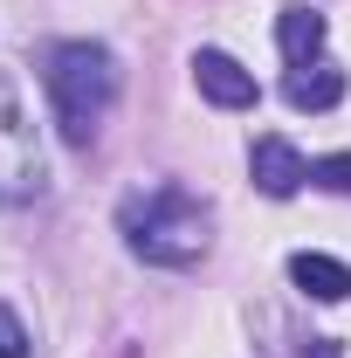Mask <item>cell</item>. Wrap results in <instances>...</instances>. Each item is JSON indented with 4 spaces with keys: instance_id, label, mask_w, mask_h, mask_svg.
I'll list each match as a JSON object with an SVG mask.
<instances>
[{
    "instance_id": "6da1fadb",
    "label": "cell",
    "mask_w": 351,
    "mask_h": 358,
    "mask_svg": "<svg viewBox=\"0 0 351 358\" xmlns=\"http://www.w3.org/2000/svg\"><path fill=\"white\" fill-rule=\"evenodd\" d=\"M117 227H124V248L152 268H193V262H207V248H214V214L186 186H173V179L131 193L117 207Z\"/></svg>"
},
{
    "instance_id": "7a4b0ae2",
    "label": "cell",
    "mask_w": 351,
    "mask_h": 358,
    "mask_svg": "<svg viewBox=\"0 0 351 358\" xmlns=\"http://www.w3.org/2000/svg\"><path fill=\"white\" fill-rule=\"evenodd\" d=\"M48 110H55V124L69 145H89V138L103 131V117H110V103H117V55L103 42H55L48 48Z\"/></svg>"
},
{
    "instance_id": "3957f363",
    "label": "cell",
    "mask_w": 351,
    "mask_h": 358,
    "mask_svg": "<svg viewBox=\"0 0 351 358\" xmlns=\"http://www.w3.org/2000/svg\"><path fill=\"white\" fill-rule=\"evenodd\" d=\"M48 186V159H42V131L21 103V83L0 69V207H21V200H42Z\"/></svg>"
},
{
    "instance_id": "277c9868",
    "label": "cell",
    "mask_w": 351,
    "mask_h": 358,
    "mask_svg": "<svg viewBox=\"0 0 351 358\" xmlns=\"http://www.w3.org/2000/svg\"><path fill=\"white\" fill-rule=\"evenodd\" d=\"M193 83H200V96L207 103H220V110H248L262 90H255V76L227 55V48H200L193 55Z\"/></svg>"
},
{
    "instance_id": "5b68a950",
    "label": "cell",
    "mask_w": 351,
    "mask_h": 358,
    "mask_svg": "<svg viewBox=\"0 0 351 358\" xmlns=\"http://www.w3.org/2000/svg\"><path fill=\"white\" fill-rule=\"evenodd\" d=\"M248 173H255V186H262L268 200H289V193H303L310 159L289 138H255V145H248Z\"/></svg>"
},
{
    "instance_id": "8992f818",
    "label": "cell",
    "mask_w": 351,
    "mask_h": 358,
    "mask_svg": "<svg viewBox=\"0 0 351 358\" xmlns=\"http://www.w3.org/2000/svg\"><path fill=\"white\" fill-rule=\"evenodd\" d=\"M324 35H331V21H324L310 0L282 7V21H275V48H282L289 69H296V62H317V55H324Z\"/></svg>"
},
{
    "instance_id": "52a82bcc",
    "label": "cell",
    "mask_w": 351,
    "mask_h": 358,
    "mask_svg": "<svg viewBox=\"0 0 351 358\" xmlns=\"http://www.w3.org/2000/svg\"><path fill=\"white\" fill-rule=\"evenodd\" d=\"M282 96H289L296 110H331V103L345 96V69L324 62V55H317V62H296V69L282 76Z\"/></svg>"
},
{
    "instance_id": "ba28073f",
    "label": "cell",
    "mask_w": 351,
    "mask_h": 358,
    "mask_svg": "<svg viewBox=\"0 0 351 358\" xmlns=\"http://www.w3.org/2000/svg\"><path fill=\"white\" fill-rule=\"evenodd\" d=\"M289 282L303 289L310 303H345L351 296V268L338 262V255H296V262H289Z\"/></svg>"
},
{
    "instance_id": "9c48e42d",
    "label": "cell",
    "mask_w": 351,
    "mask_h": 358,
    "mask_svg": "<svg viewBox=\"0 0 351 358\" xmlns=\"http://www.w3.org/2000/svg\"><path fill=\"white\" fill-rule=\"evenodd\" d=\"M0 358H35V345H28V324L14 317V303H0Z\"/></svg>"
},
{
    "instance_id": "30bf717a",
    "label": "cell",
    "mask_w": 351,
    "mask_h": 358,
    "mask_svg": "<svg viewBox=\"0 0 351 358\" xmlns=\"http://www.w3.org/2000/svg\"><path fill=\"white\" fill-rule=\"evenodd\" d=\"M310 179L331 186V193H351V152H331V159H310Z\"/></svg>"
}]
</instances>
